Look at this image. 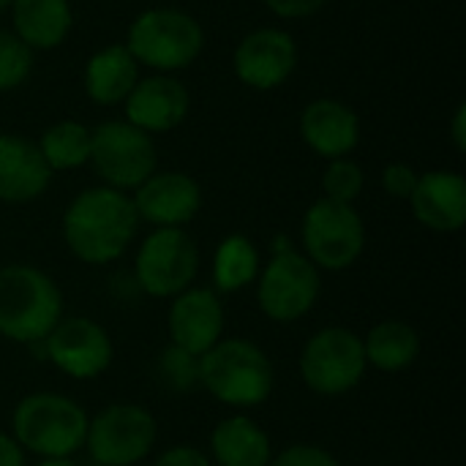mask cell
<instances>
[{
  "label": "cell",
  "instance_id": "obj_1",
  "mask_svg": "<svg viewBox=\"0 0 466 466\" xmlns=\"http://www.w3.org/2000/svg\"><path fill=\"white\" fill-rule=\"evenodd\" d=\"M139 216L126 191L96 186L79 191L63 213V240L85 265H109L126 254Z\"/></svg>",
  "mask_w": 466,
  "mask_h": 466
},
{
  "label": "cell",
  "instance_id": "obj_2",
  "mask_svg": "<svg viewBox=\"0 0 466 466\" xmlns=\"http://www.w3.org/2000/svg\"><path fill=\"white\" fill-rule=\"evenodd\" d=\"M199 385L224 407H262L276 385V369L262 347L246 339H221L199 358Z\"/></svg>",
  "mask_w": 466,
  "mask_h": 466
},
{
  "label": "cell",
  "instance_id": "obj_3",
  "mask_svg": "<svg viewBox=\"0 0 466 466\" xmlns=\"http://www.w3.org/2000/svg\"><path fill=\"white\" fill-rule=\"evenodd\" d=\"M63 319L57 284L33 265L0 268V336L14 344H41Z\"/></svg>",
  "mask_w": 466,
  "mask_h": 466
},
{
  "label": "cell",
  "instance_id": "obj_4",
  "mask_svg": "<svg viewBox=\"0 0 466 466\" xmlns=\"http://www.w3.org/2000/svg\"><path fill=\"white\" fill-rule=\"evenodd\" d=\"M87 412L63 393H30L11 415V437L38 459H71L85 448Z\"/></svg>",
  "mask_w": 466,
  "mask_h": 466
},
{
  "label": "cell",
  "instance_id": "obj_5",
  "mask_svg": "<svg viewBox=\"0 0 466 466\" xmlns=\"http://www.w3.org/2000/svg\"><path fill=\"white\" fill-rule=\"evenodd\" d=\"M126 49L139 66L172 74L188 68L202 55L205 30L180 8H147L128 25Z\"/></svg>",
  "mask_w": 466,
  "mask_h": 466
},
{
  "label": "cell",
  "instance_id": "obj_6",
  "mask_svg": "<svg viewBox=\"0 0 466 466\" xmlns=\"http://www.w3.org/2000/svg\"><path fill=\"white\" fill-rule=\"evenodd\" d=\"M303 254L317 270H347L366 248V224L352 205L317 199L300 224Z\"/></svg>",
  "mask_w": 466,
  "mask_h": 466
},
{
  "label": "cell",
  "instance_id": "obj_7",
  "mask_svg": "<svg viewBox=\"0 0 466 466\" xmlns=\"http://www.w3.org/2000/svg\"><path fill=\"white\" fill-rule=\"evenodd\" d=\"M300 380L317 396H344L355 390L369 369L363 339L350 328L317 330L300 352Z\"/></svg>",
  "mask_w": 466,
  "mask_h": 466
},
{
  "label": "cell",
  "instance_id": "obj_8",
  "mask_svg": "<svg viewBox=\"0 0 466 466\" xmlns=\"http://www.w3.org/2000/svg\"><path fill=\"white\" fill-rule=\"evenodd\" d=\"M153 137L128 120H104L90 128V161L104 186L117 191L139 188L156 172Z\"/></svg>",
  "mask_w": 466,
  "mask_h": 466
},
{
  "label": "cell",
  "instance_id": "obj_9",
  "mask_svg": "<svg viewBox=\"0 0 466 466\" xmlns=\"http://www.w3.org/2000/svg\"><path fill=\"white\" fill-rule=\"evenodd\" d=\"M322 279L311 259L295 248L273 254L257 276V303L270 322H298L319 300Z\"/></svg>",
  "mask_w": 466,
  "mask_h": 466
},
{
  "label": "cell",
  "instance_id": "obj_10",
  "mask_svg": "<svg viewBox=\"0 0 466 466\" xmlns=\"http://www.w3.org/2000/svg\"><path fill=\"white\" fill-rule=\"evenodd\" d=\"M158 440L156 418L139 404H109L87 420L85 448L101 466L139 464Z\"/></svg>",
  "mask_w": 466,
  "mask_h": 466
},
{
  "label": "cell",
  "instance_id": "obj_11",
  "mask_svg": "<svg viewBox=\"0 0 466 466\" xmlns=\"http://www.w3.org/2000/svg\"><path fill=\"white\" fill-rule=\"evenodd\" d=\"M199 270V251L197 243L183 232L172 227L153 229L134 262L137 284L150 298H175L191 287Z\"/></svg>",
  "mask_w": 466,
  "mask_h": 466
},
{
  "label": "cell",
  "instance_id": "obj_12",
  "mask_svg": "<svg viewBox=\"0 0 466 466\" xmlns=\"http://www.w3.org/2000/svg\"><path fill=\"white\" fill-rule=\"evenodd\" d=\"M44 358L74 380L101 377L115 358L109 333L90 317H63L41 341Z\"/></svg>",
  "mask_w": 466,
  "mask_h": 466
},
{
  "label": "cell",
  "instance_id": "obj_13",
  "mask_svg": "<svg viewBox=\"0 0 466 466\" xmlns=\"http://www.w3.org/2000/svg\"><path fill=\"white\" fill-rule=\"evenodd\" d=\"M298 66V44L281 27H259L240 38L232 68L235 76L251 90L281 87Z\"/></svg>",
  "mask_w": 466,
  "mask_h": 466
},
{
  "label": "cell",
  "instance_id": "obj_14",
  "mask_svg": "<svg viewBox=\"0 0 466 466\" xmlns=\"http://www.w3.org/2000/svg\"><path fill=\"white\" fill-rule=\"evenodd\" d=\"M224 306L216 289L188 287L186 292L172 298V309L167 317L169 344L186 350L194 358H202L210 347L224 339Z\"/></svg>",
  "mask_w": 466,
  "mask_h": 466
},
{
  "label": "cell",
  "instance_id": "obj_15",
  "mask_svg": "<svg viewBox=\"0 0 466 466\" xmlns=\"http://www.w3.org/2000/svg\"><path fill=\"white\" fill-rule=\"evenodd\" d=\"M139 221L158 227L183 229L202 208V188L186 172H153L131 197Z\"/></svg>",
  "mask_w": 466,
  "mask_h": 466
},
{
  "label": "cell",
  "instance_id": "obj_16",
  "mask_svg": "<svg viewBox=\"0 0 466 466\" xmlns=\"http://www.w3.org/2000/svg\"><path fill=\"white\" fill-rule=\"evenodd\" d=\"M126 104V120L145 134H167L177 128L191 106V96L169 74H156L147 79H139L134 90L128 93Z\"/></svg>",
  "mask_w": 466,
  "mask_h": 466
},
{
  "label": "cell",
  "instance_id": "obj_17",
  "mask_svg": "<svg viewBox=\"0 0 466 466\" xmlns=\"http://www.w3.org/2000/svg\"><path fill=\"white\" fill-rule=\"evenodd\" d=\"M410 205L418 224L440 235H453L466 224V180L448 169L426 172L418 177Z\"/></svg>",
  "mask_w": 466,
  "mask_h": 466
},
{
  "label": "cell",
  "instance_id": "obj_18",
  "mask_svg": "<svg viewBox=\"0 0 466 466\" xmlns=\"http://www.w3.org/2000/svg\"><path fill=\"white\" fill-rule=\"evenodd\" d=\"M303 142L322 158H344L360 142V120L352 106L339 98H317L300 115Z\"/></svg>",
  "mask_w": 466,
  "mask_h": 466
},
{
  "label": "cell",
  "instance_id": "obj_19",
  "mask_svg": "<svg viewBox=\"0 0 466 466\" xmlns=\"http://www.w3.org/2000/svg\"><path fill=\"white\" fill-rule=\"evenodd\" d=\"M52 180L38 145L19 134H0V202L25 205L38 199Z\"/></svg>",
  "mask_w": 466,
  "mask_h": 466
},
{
  "label": "cell",
  "instance_id": "obj_20",
  "mask_svg": "<svg viewBox=\"0 0 466 466\" xmlns=\"http://www.w3.org/2000/svg\"><path fill=\"white\" fill-rule=\"evenodd\" d=\"M139 82V63L126 44H109L87 57L82 85L90 101L101 106L123 104Z\"/></svg>",
  "mask_w": 466,
  "mask_h": 466
},
{
  "label": "cell",
  "instance_id": "obj_21",
  "mask_svg": "<svg viewBox=\"0 0 466 466\" xmlns=\"http://www.w3.org/2000/svg\"><path fill=\"white\" fill-rule=\"evenodd\" d=\"M14 35L30 49H55L60 46L71 27L74 11L68 0H11Z\"/></svg>",
  "mask_w": 466,
  "mask_h": 466
},
{
  "label": "cell",
  "instance_id": "obj_22",
  "mask_svg": "<svg viewBox=\"0 0 466 466\" xmlns=\"http://www.w3.org/2000/svg\"><path fill=\"white\" fill-rule=\"evenodd\" d=\"M210 456L216 466H268L273 459L270 437L246 415L224 418L210 434Z\"/></svg>",
  "mask_w": 466,
  "mask_h": 466
},
{
  "label": "cell",
  "instance_id": "obj_23",
  "mask_svg": "<svg viewBox=\"0 0 466 466\" xmlns=\"http://www.w3.org/2000/svg\"><path fill=\"white\" fill-rule=\"evenodd\" d=\"M363 352L369 366L385 374H396L410 369L420 358V336L412 325L401 319H388L369 330V336L363 339Z\"/></svg>",
  "mask_w": 466,
  "mask_h": 466
},
{
  "label": "cell",
  "instance_id": "obj_24",
  "mask_svg": "<svg viewBox=\"0 0 466 466\" xmlns=\"http://www.w3.org/2000/svg\"><path fill=\"white\" fill-rule=\"evenodd\" d=\"M259 276V251L246 235H229L213 254V287L221 295L240 292Z\"/></svg>",
  "mask_w": 466,
  "mask_h": 466
},
{
  "label": "cell",
  "instance_id": "obj_25",
  "mask_svg": "<svg viewBox=\"0 0 466 466\" xmlns=\"http://www.w3.org/2000/svg\"><path fill=\"white\" fill-rule=\"evenodd\" d=\"M35 145L52 172H68L90 161V128L79 120H57L46 126Z\"/></svg>",
  "mask_w": 466,
  "mask_h": 466
},
{
  "label": "cell",
  "instance_id": "obj_26",
  "mask_svg": "<svg viewBox=\"0 0 466 466\" xmlns=\"http://www.w3.org/2000/svg\"><path fill=\"white\" fill-rule=\"evenodd\" d=\"M363 186H366V172L358 161H352L350 156L328 161L325 175H322L325 199L352 205L363 194Z\"/></svg>",
  "mask_w": 466,
  "mask_h": 466
},
{
  "label": "cell",
  "instance_id": "obj_27",
  "mask_svg": "<svg viewBox=\"0 0 466 466\" xmlns=\"http://www.w3.org/2000/svg\"><path fill=\"white\" fill-rule=\"evenodd\" d=\"M33 71V52L14 35V30L0 27V93L16 90Z\"/></svg>",
  "mask_w": 466,
  "mask_h": 466
},
{
  "label": "cell",
  "instance_id": "obj_28",
  "mask_svg": "<svg viewBox=\"0 0 466 466\" xmlns=\"http://www.w3.org/2000/svg\"><path fill=\"white\" fill-rule=\"evenodd\" d=\"M158 369H161L164 382L177 393H188V390H194L199 385V358L188 355L180 347L169 344L158 355Z\"/></svg>",
  "mask_w": 466,
  "mask_h": 466
},
{
  "label": "cell",
  "instance_id": "obj_29",
  "mask_svg": "<svg viewBox=\"0 0 466 466\" xmlns=\"http://www.w3.org/2000/svg\"><path fill=\"white\" fill-rule=\"evenodd\" d=\"M268 466H341L339 459L325 451L322 445H311V442H298L284 448L281 453H276Z\"/></svg>",
  "mask_w": 466,
  "mask_h": 466
},
{
  "label": "cell",
  "instance_id": "obj_30",
  "mask_svg": "<svg viewBox=\"0 0 466 466\" xmlns=\"http://www.w3.org/2000/svg\"><path fill=\"white\" fill-rule=\"evenodd\" d=\"M418 177H420V175H418L410 164L393 161V164H388L385 172H382V188H385L390 197H396V199H410L412 191H415V186H418Z\"/></svg>",
  "mask_w": 466,
  "mask_h": 466
},
{
  "label": "cell",
  "instance_id": "obj_31",
  "mask_svg": "<svg viewBox=\"0 0 466 466\" xmlns=\"http://www.w3.org/2000/svg\"><path fill=\"white\" fill-rule=\"evenodd\" d=\"M153 466H213V461L194 445H175L167 448Z\"/></svg>",
  "mask_w": 466,
  "mask_h": 466
},
{
  "label": "cell",
  "instance_id": "obj_32",
  "mask_svg": "<svg viewBox=\"0 0 466 466\" xmlns=\"http://www.w3.org/2000/svg\"><path fill=\"white\" fill-rule=\"evenodd\" d=\"M262 3L276 16H284V19H306L325 5V0H262Z\"/></svg>",
  "mask_w": 466,
  "mask_h": 466
},
{
  "label": "cell",
  "instance_id": "obj_33",
  "mask_svg": "<svg viewBox=\"0 0 466 466\" xmlns=\"http://www.w3.org/2000/svg\"><path fill=\"white\" fill-rule=\"evenodd\" d=\"M0 466H27V453L5 431H0Z\"/></svg>",
  "mask_w": 466,
  "mask_h": 466
},
{
  "label": "cell",
  "instance_id": "obj_34",
  "mask_svg": "<svg viewBox=\"0 0 466 466\" xmlns=\"http://www.w3.org/2000/svg\"><path fill=\"white\" fill-rule=\"evenodd\" d=\"M451 139L456 145L459 153L466 150V104H459L456 115H453V123H451Z\"/></svg>",
  "mask_w": 466,
  "mask_h": 466
},
{
  "label": "cell",
  "instance_id": "obj_35",
  "mask_svg": "<svg viewBox=\"0 0 466 466\" xmlns=\"http://www.w3.org/2000/svg\"><path fill=\"white\" fill-rule=\"evenodd\" d=\"M35 466H76L71 459H41Z\"/></svg>",
  "mask_w": 466,
  "mask_h": 466
},
{
  "label": "cell",
  "instance_id": "obj_36",
  "mask_svg": "<svg viewBox=\"0 0 466 466\" xmlns=\"http://www.w3.org/2000/svg\"><path fill=\"white\" fill-rule=\"evenodd\" d=\"M11 5V0H0V11H5Z\"/></svg>",
  "mask_w": 466,
  "mask_h": 466
}]
</instances>
